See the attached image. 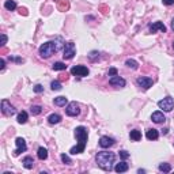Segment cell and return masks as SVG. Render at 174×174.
I'll return each instance as SVG.
<instances>
[{
    "label": "cell",
    "mask_w": 174,
    "mask_h": 174,
    "mask_svg": "<svg viewBox=\"0 0 174 174\" xmlns=\"http://www.w3.org/2000/svg\"><path fill=\"white\" fill-rule=\"evenodd\" d=\"M109 83H110V86H113V87H125V84H127V82H125V79L124 78H121V76H112L109 79Z\"/></svg>",
    "instance_id": "8fae6325"
},
{
    "label": "cell",
    "mask_w": 174,
    "mask_h": 174,
    "mask_svg": "<svg viewBox=\"0 0 174 174\" xmlns=\"http://www.w3.org/2000/svg\"><path fill=\"white\" fill-rule=\"evenodd\" d=\"M173 48H174V42H173Z\"/></svg>",
    "instance_id": "74e56055"
},
{
    "label": "cell",
    "mask_w": 174,
    "mask_h": 174,
    "mask_svg": "<svg viewBox=\"0 0 174 174\" xmlns=\"http://www.w3.org/2000/svg\"><path fill=\"white\" fill-rule=\"evenodd\" d=\"M15 144H16V148L14 151V157H18L21 153H25V151L27 150V146H26V142L23 138H16Z\"/></svg>",
    "instance_id": "30bf717a"
},
{
    "label": "cell",
    "mask_w": 174,
    "mask_h": 174,
    "mask_svg": "<svg viewBox=\"0 0 174 174\" xmlns=\"http://www.w3.org/2000/svg\"><path fill=\"white\" fill-rule=\"evenodd\" d=\"M125 65L131 69H138L139 68V63L136 60H133V59H128V60L125 61Z\"/></svg>",
    "instance_id": "7402d4cb"
},
{
    "label": "cell",
    "mask_w": 174,
    "mask_h": 174,
    "mask_svg": "<svg viewBox=\"0 0 174 174\" xmlns=\"http://www.w3.org/2000/svg\"><path fill=\"white\" fill-rule=\"evenodd\" d=\"M71 73L73 76H79V78H84L87 76L88 73H90V71H88L87 67L84 65H75L71 68Z\"/></svg>",
    "instance_id": "8992f818"
},
{
    "label": "cell",
    "mask_w": 174,
    "mask_h": 174,
    "mask_svg": "<svg viewBox=\"0 0 174 174\" xmlns=\"http://www.w3.org/2000/svg\"><path fill=\"white\" fill-rule=\"evenodd\" d=\"M61 38H57V41H48L42 44L38 49V53L42 59H49L52 54H54L56 52L61 49Z\"/></svg>",
    "instance_id": "3957f363"
},
{
    "label": "cell",
    "mask_w": 174,
    "mask_h": 174,
    "mask_svg": "<svg viewBox=\"0 0 174 174\" xmlns=\"http://www.w3.org/2000/svg\"><path fill=\"white\" fill-rule=\"evenodd\" d=\"M54 105H56V106H65L67 105V103H68V98H65V97H63V95H61V97H56V98H54Z\"/></svg>",
    "instance_id": "d6986e66"
},
{
    "label": "cell",
    "mask_w": 174,
    "mask_h": 174,
    "mask_svg": "<svg viewBox=\"0 0 174 174\" xmlns=\"http://www.w3.org/2000/svg\"><path fill=\"white\" fill-rule=\"evenodd\" d=\"M61 121V116L60 114H57V113H53V114H50L49 117H48V123L49 124H59Z\"/></svg>",
    "instance_id": "e0dca14e"
},
{
    "label": "cell",
    "mask_w": 174,
    "mask_h": 174,
    "mask_svg": "<svg viewBox=\"0 0 174 174\" xmlns=\"http://www.w3.org/2000/svg\"><path fill=\"white\" fill-rule=\"evenodd\" d=\"M76 54V48H75V44L72 41L64 44V54H63V57L65 59V60H71V59Z\"/></svg>",
    "instance_id": "277c9868"
},
{
    "label": "cell",
    "mask_w": 174,
    "mask_h": 174,
    "mask_svg": "<svg viewBox=\"0 0 174 174\" xmlns=\"http://www.w3.org/2000/svg\"><path fill=\"white\" fill-rule=\"evenodd\" d=\"M129 166L127 162H120V163H116V166H114V170H116L117 173H125L128 172Z\"/></svg>",
    "instance_id": "9a60e30c"
},
{
    "label": "cell",
    "mask_w": 174,
    "mask_h": 174,
    "mask_svg": "<svg viewBox=\"0 0 174 174\" xmlns=\"http://www.w3.org/2000/svg\"><path fill=\"white\" fill-rule=\"evenodd\" d=\"M6 44H7V35L6 34H2V44H0V45L4 46Z\"/></svg>",
    "instance_id": "836d02e7"
},
{
    "label": "cell",
    "mask_w": 174,
    "mask_h": 174,
    "mask_svg": "<svg viewBox=\"0 0 174 174\" xmlns=\"http://www.w3.org/2000/svg\"><path fill=\"white\" fill-rule=\"evenodd\" d=\"M2 112H3V114H6V116H14V114L16 113V109L14 108L7 99H3L2 101Z\"/></svg>",
    "instance_id": "52a82bcc"
},
{
    "label": "cell",
    "mask_w": 174,
    "mask_h": 174,
    "mask_svg": "<svg viewBox=\"0 0 174 174\" xmlns=\"http://www.w3.org/2000/svg\"><path fill=\"white\" fill-rule=\"evenodd\" d=\"M120 157L123 159H128L129 158V153L128 151H125V150H123V151H120Z\"/></svg>",
    "instance_id": "d6a6232c"
},
{
    "label": "cell",
    "mask_w": 174,
    "mask_h": 174,
    "mask_svg": "<svg viewBox=\"0 0 174 174\" xmlns=\"http://www.w3.org/2000/svg\"><path fill=\"white\" fill-rule=\"evenodd\" d=\"M114 159H116V155L110 151H99L95 157V161H97V165L101 169L106 170V172H110L113 169L114 165Z\"/></svg>",
    "instance_id": "7a4b0ae2"
},
{
    "label": "cell",
    "mask_w": 174,
    "mask_h": 174,
    "mask_svg": "<svg viewBox=\"0 0 174 174\" xmlns=\"http://www.w3.org/2000/svg\"><path fill=\"white\" fill-rule=\"evenodd\" d=\"M61 83L60 82H59V80H53V82H52L50 83V88H52V90H53V91H59V90H61Z\"/></svg>",
    "instance_id": "f1b7e54d"
},
{
    "label": "cell",
    "mask_w": 174,
    "mask_h": 174,
    "mask_svg": "<svg viewBox=\"0 0 174 174\" xmlns=\"http://www.w3.org/2000/svg\"><path fill=\"white\" fill-rule=\"evenodd\" d=\"M108 75H109V76H116V75H118L117 68H114V67H113V68H110L109 72H108Z\"/></svg>",
    "instance_id": "1f68e13d"
},
{
    "label": "cell",
    "mask_w": 174,
    "mask_h": 174,
    "mask_svg": "<svg viewBox=\"0 0 174 174\" xmlns=\"http://www.w3.org/2000/svg\"><path fill=\"white\" fill-rule=\"evenodd\" d=\"M99 54H101V53H99L98 50H91L90 54H88V60H90V61H97L99 59Z\"/></svg>",
    "instance_id": "484cf974"
},
{
    "label": "cell",
    "mask_w": 174,
    "mask_h": 174,
    "mask_svg": "<svg viewBox=\"0 0 174 174\" xmlns=\"http://www.w3.org/2000/svg\"><path fill=\"white\" fill-rule=\"evenodd\" d=\"M146 136H147V139L148 140H157L159 138V132L157 131V129L153 128V129H148V131H147Z\"/></svg>",
    "instance_id": "ac0fdd59"
},
{
    "label": "cell",
    "mask_w": 174,
    "mask_h": 174,
    "mask_svg": "<svg viewBox=\"0 0 174 174\" xmlns=\"http://www.w3.org/2000/svg\"><path fill=\"white\" fill-rule=\"evenodd\" d=\"M37 155H38V159H41V161H45L48 158V150L44 148V147H40L38 151H37Z\"/></svg>",
    "instance_id": "44dd1931"
},
{
    "label": "cell",
    "mask_w": 174,
    "mask_h": 174,
    "mask_svg": "<svg viewBox=\"0 0 174 174\" xmlns=\"http://www.w3.org/2000/svg\"><path fill=\"white\" fill-rule=\"evenodd\" d=\"M75 138L78 140V144L69 150V153H71L72 155L83 153L84 148H86V142H87V138H88L87 128L82 127V125H80V127H76L75 128Z\"/></svg>",
    "instance_id": "6da1fadb"
},
{
    "label": "cell",
    "mask_w": 174,
    "mask_h": 174,
    "mask_svg": "<svg viewBox=\"0 0 174 174\" xmlns=\"http://www.w3.org/2000/svg\"><path fill=\"white\" fill-rule=\"evenodd\" d=\"M129 138H131L133 142H139V140L142 139V133H140V131H138V129H133V131H131V133H129Z\"/></svg>",
    "instance_id": "ffe728a7"
},
{
    "label": "cell",
    "mask_w": 174,
    "mask_h": 174,
    "mask_svg": "<svg viewBox=\"0 0 174 174\" xmlns=\"http://www.w3.org/2000/svg\"><path fill=\"white\" fill-rule=\"evenodd\" d=\"M60 158H61V162H63V163H65V165H68V166H69V165H72L71 158H69L67 154H61V155H60Z\"/></svg>",
    "instance_id": "f546056e"
},
{
    "label": "cell",
    "mask_w": 174,
    "mask_h": 174,
    "mask_svg": "<svg viewBox=\"0 0 174 174\" xmlns=\"http://www.w3.org/2000/svg\"><path fill=\"white\" fill-rule=\"evenodd\" d=\"M150 33H157L158 30H161L162 33H166V26L162 23V22H155V23H151L150 25Z\"/></svg>",
    "instance_id": "4fadbf2b"
},
{
    "label": "cell",
    "mask_w": 174,
    "mask_h": 174,
    "mask_svg": "<svg viewBox=\"0 0 174 174\" xmlns=\"http://www.w3.org/2000/svg\"><path fill=\"white\" fill-rule=\"evenodd\" d=\"M27 113L26 112H21L19 114H18V117H16V120H18V123L19 124H26L27 123Z\"/></svg>",
    "instance_id": "603a6c76"
},
{
    "label": "cell",
    "mask_w": 174,
    "mask_h": 174,
    "mask_svg": "<svg viewBox=\"0 0 174 174\" xmlns=\"http://www.w3.org/2000/svg\"><path fill=\"white\" fill-rule=\"evenodd\" d=\"M22 163H23L25 169L30 170V169H33V166H34V159H33L31 157H26V158H23V161H22Z\"/></svg>",
    "instance_id": "2e32d148"
},
{
    "label": "cell",
    "mask_w": 174,
    "mask_h": 174,
    "mask_svg": "<svg viewBox=\"0 0 174 174\" xmlns=\"http://www.w3.org/2000/svg\"><path fill=\"white\" fill-rule=\"evenodd\" d=\"M172 30L174 31V18H173V19H172Z\"/></svg>",
    "instance_id": "8d00e7d4"
},
{
    "label": "cell",
    "mask_w": 174,
    "mask_h": 174,
    "mask_svg": "<svg viewBox=\"0 0 174 174\" xmlns=\"http://www.w3.org/2000/svg\"><path fill=\"white\" fill-rule=\"evenodd\" d=\"M30 112H31L33 116H38V114H41L42 108H41V106H38V105H34V106H31Z\"/></svg>",
    "instance_id": "83f0119b"
},
{
    "label": "cell",
    "mask_w": 174,
    "mask_h": 174,
    "mask_svg": "<svg viewBox=\"0 0 174 174\" xmlns=\"http://www.w3.org/2000/svg\"><path fill=\"white\" fill-rule=\"evenodd\" d=\"M0 64H2V65H0V68H2V71H3V69H4V67H6V60H4V59H2V60H0Z\"/></svg>",
    "instance_id": "d590c367"
},
{
    "label": "cell",
    "mask_w": 174,
    "mask_h": 174,
    "mask_svg": "<svg viewBox=\"0 0 174 174\" xmlns=\"http://www.w3.org/2000/svg\"><path fill=\"white\" fill-rule=\"evenodd\" d=\"M136 83H138L139 87H142L143 90H148L150 87H153V79L151 78H147V76H140L138 78V80H136Z\"/></svg>",
    "instance_id": "ba28073f"
},
{
    "label": "cell",
    "mask_w": 174,
    "mask_h": 174,
    "mask_svg": "<svg viewBox=\"0 0 174 174\" xmlns=\"http://www.w3.org/2000/svg\"><path fill=\"white\" fill-rule=\"evenodd\" d=\"M159 109H163V112H172L174 108V99L172 97H166L158 102Z\"/></svg>",
    "instance_id": "5b68a950"
},
{
    "label": "cell",
    "mask_w": 174,
    "mask_h": 174,
    "mask_svg": "<svg viewBox=\"0 0 174 174\" xmlns=\"http://www.w3.org/2000/svg\"><path fill=\"white\" fill-rule=\"evenodd\" d=\"M33 90H34V92H37V94H40V92L44 91V87L41 86V84H37V86H34V88H33Z\"/></svg>",
    "instance_id": "4dcf8cb0"
},
{
    "label": "cell",
    "mask_w": 174,
    "mask_h": 174,
    "mask_svg": "<svg viewBox=\"0 0 174 174\" xmlns=\"http://www.w3.org/2000/svg\"><path fill=\"white\" fill-rule=\"evenodd\" d=\"M4 7L8 11H14L16 8V3L14 2V0H6V3H4Z\"/></svg>",
    "instance_id": "d4e9b609"
},
{
    "label": "cell",
    "mask_w": 174,
    "mask_h": 174,
    "mask_svg": "<svg viewBox=\"0 0 174 174\" xmlns=\"http://www.w3.org/2000/svg\"><path fill=\"white\" fill-rule=\"evenodd\" d=\"M151 120H153L155 124H162V123H165L166 117L162 112H154L153 114H151Z\"/></svg>",
    "instance_id": "5bb4252c"
},
{
    "label": "cell",
    "mask_w": 174,
    "mask_h": 174,
    "mask_svg": "<svg viewBox=\"0 0 174 174\" xmlns=\"http://www.w3.org/2000/svg\"><path fill=\"white\" fill-rule=\"evenodd\" d=\"M65 113L68 114V116H71V117L78 116V114L80 113L79 103H76V102H69L68 105H67V108H65Z\"/></svg>",
    "instance_id": "9c48e42d"
},
{
    "label": "cell",
    "mask_w": 174,
    "mask_h": 174,
    "mask_svg": "<svg viewBox=\"0 0 174 174\" xmlns=\"http://www.w3.org/2000/svg\"><path fill=\"white\" fill-rule=\"evenodd\" d=\"M52 68H53V71H64V69L67 68V65L61 61H56L53 65H52Z\"/></svg>",
    "instance_id": "cb8c5ba5"
},
{
    "label": "cell",
    "mask_w": 174,
    "mask_h": 174,
    "mask_svg": "<svg viewBox=\"0 0 174 174\" xmlns=\"http://www.w3.org/2000/svg\"><path fill=\"white\" fill-rule=\"evenodd\" d=\"M163 2V4H166V6H173L174 4V0H162Z\"/></svg>",
    "instance_id": "e575fe53"
},
{
    "label": "cell",
    "mask_w": 174,
    "mask_h": 174,
    "mask_svg": "<svg viewBox=\"0 0 174 174\" xmlns=\"http://www.w3.org/2000/svg\"><path fill=\"white\" fill-rule=\"evenodd\" d=\"M159 172L170 173V172H172V166H170L169 163H161V165H159Z\"/></svg>",
    "instance_id": "4316f807"
},
{
    "label": "cell",
    "mask_w": 174,
    "mask_h": 174,
    "mask_svg": "<svg viewBox=\"0 0 174 174\" xmlns=\"http://www.w3.org/2000/svg\"><path fill=\"white\" fill-rule=\"evenodd\" d=\"M114 144V139L113 138H109V136H102L101 139H99V146L102 147V148H109V147H112Z\"/></svg>",
    "instance_id": "7c38bea8"
}]
</instances>
